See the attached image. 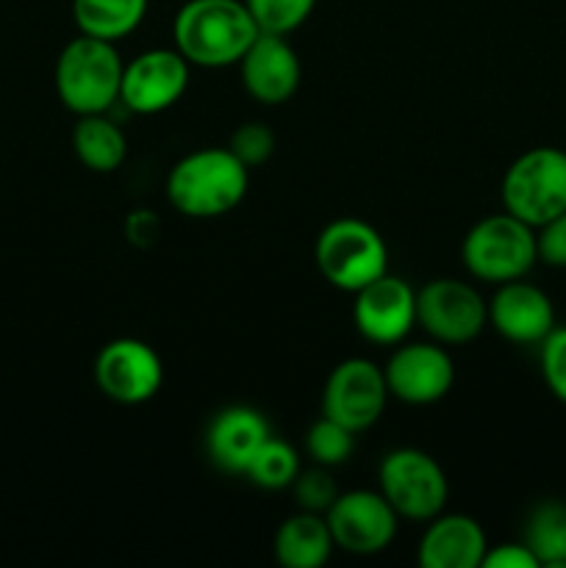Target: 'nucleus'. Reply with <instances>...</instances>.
<instances>
[{"label": "nucleus", "instance_id": "nucleus-1", "mask_svg": "<svg viewBox=\"0 0 566 568\" xmlns=\"http://www.w3.org/2000/svg\"><path fill=\"white\" fill-rule=\"evenodd\" d=\"M259 33L244 0H186L172 22L178 53L205 70L239 64Z\"/></svg>", "mask_w": 566, "mask_h": 568}, {"label": "nucleus", "instance_id": "nucleus-2", "mask_svg": "<svg viewBox=\"0 0 566 568\" xmlns=\"http://www.w3.org/2000/svg\"><path fill=\"white\" fill-rule=\"evenodd\" d=\"M250 189V170L228 148L183 155L166 175V200L192 220H214L236 209Z\"/></svg>", "mask_w": 566, "mask_h": 568}, {"label": "nucleus", "instance_id": "nucleus-3", "mask_svg": "<svg viewBox=\"0 0 566 568\" xmlns=\"http://www.w3.org/2000/svg\"><path fill=\"white\" fill-rule=\"evenodd\" d=\"M122 64L114 42L98 37H75L55 61V92L72 114H109L120 100Z\"/></svg>", "mask_w": 566, "mask_h": 568}, {"label": "nucleus", "instance_id": "nucleus-4", "mask_svg": "<svg viewBox=\"0 0 566 568\" xmlns=\"http://www.w3.org/2000/svg\"><path fill=\"white\" fill-rule=\"evenodd\" d=\"M316 270L338 292L355 294L388 272V247L370 222L342 216L325 225L314 244Z\"/></svg>", "mask_w": 566, "mask_h": 568}, {"label": "nucleus", "instance_id": "nucleus-5", "mask_svg": "<svg viewBox=\"0 0 566 568\" xmlns=\"http://www.w3.org/2000/svg\"><path fill=\"white\" fill-rule=\"evenodd\" d=\"M466 272L483 283L519 281L536 266V227L516 220L514 214H494L475 222L461 244Z\"/></svg>", "mask_w": 566, "mask_h": 568}, {"label": "nucleus", "instance_id": "nucleus-6", "mask_svg": "<svg viewBox=\"0 0 566 568\" xmlns=\"http://www.w3.org/2000/svg\"><path fill=\"white\" fill-rule=\"evenodd\" d=\"M503 205L516 220L542 227L566 211V150L530 148L503 175Z\"/></svg>", "mask_w": 566, "mask_h": 568}, {"label": "nucleus", "instance_id": "nucleus-7", "mask_svg": "<svg viewBox=\"0 0 566 568\" xmlns=\"http://www.w3.org/2000/svg\"><path fill=\"white\" fill-rule=\"evenodd\" d=\"M381 494L400 519L431 521L444 514L449 483L436 458L416 447L392 449L377 469Z\"/></svg>", "mask_w": 566, "mask_h": 568}, {"label": "nucleus", "instance_id": "nucleus-8", "mask_svg": "<svg viewBox=\"0 0 566 568\" xmlns=\"http://www.w3.org/2000/svg\"><path fill=\"white\" fill-rule=\"evenodd\" d=\"M416 325L438 344L475 342L488 325V303L472 283L436 277L416 292Z\"/></svg>", "mask_w": 566, "mask_h": 568}, {"label": "nucleus", "instance_id": "nucleus-9", "mask_svg": "<svg viewBox=\"0 0 566 568\" xmlns=\"http://www.w3.org/2000/svg\"><path fill=\"white\" fill-rule=\"evenodd\" d=\"M388 397L392 394L381 366L370 358H347L327 375L322 388V416H331L358 436L381 422Z\"/></svg>", "mask_w": 566, "mask_h": 568}, {"label": "nucleus", "instance_id": "nucleus-10", "mask_svg": "<svg viewBox=\"0 0 566 568\" xmlns=\"http://www.w3.org/2000/svg\"><path fill=\"white\" fill-rule=\"evenodd\" d=\"M331 527L333 544L350 555H377L386 552L397 538V521L392 505L381 491L355 488V491L338 494L336 503L325 514Z\"/></svg>", "mask_w": 566, "mask_h": 568}, {"label": "nucleus", "instance_id": "nucleus-11", "mask_svg": "<svg viewBox=\"0 0 566 568\" xmlns=\"http://www.w3.org/2000/svg\"><path fill=\"white\" fill-rule=\"evenodd\" d=\"M94 383L114 403L142 405L159 394L164 364L142 338H114L94 358Z\"/></svg>", "mask_w": 566, "mask_h": 568}, {"label": "nucleus", "instance_id": "nucleus-12", "mask_svg": "<svg viewBox=\"0 0 566 568\" xmlns=\"http://www.w3.org/2000/svg\"><path fill=\"white\" fill-rule=\"evenodd\" d=\"M192 64L175 48H153L131 59L122 70L120 103L133 114H161L186 94Z\"/></svg>", "mask_w": 566, "mask_h": 568}, {"label": "nucleus", "instance_id": "nucleus-13", "mask_svg": "<svg viewBox=\"0 0 566 568\" xmlns=\"http://www.w3.org/2000/svg\"><path fill=\"white\" fill-rule=\"evenodd\" d=\"M388 394L405 405H433L449 394L455 364L438 342H400L383 366Z\"/></svg>", "mask_w": 566, "mask_h": 568}, {"label": "nucleus", "instance_id": "nucleus-14", "mask_svg": "<svg viewBox=\"0 0 566 568\" xmlns=\"http://www.w3.org/2000/svg\"><path fill=\"white\" fill-rule=\"evenodd\" d=\"M353 320L361 336L372 344L397 347L416 325V292L408 281L381 275L355 292Z\"/></svg>", "mask_w": 566, "mask_h": 568}, {"label": "nucleus", "instance_id": "nucleus-15", "mask_svg": "<svg viewBox=\"0 0 566 568\" xmlns=\"http://www.w3.org/2000/svg\"><path fill=\"white\" fill-rule=\"evenodd\" d=\"M239 70L250 98L264 105H281L292 100L303 78L297 50L286 42V37L266 31L253 39L247 53L239 61Z\"/></svg>", "mask_w": 566, "mask_h": 568}, {"label": "nucleus", "instance_id": "nucleus-16", "mask_svg": "<svg viewBox=\"0 0 566 568\" xmlns=\"http://www.w3.org/2000/svg\"><path fill=\"white\" fill-rule=\"evenodd\" d=\"M488 325L514 344H542L558 322L549 294L519 277L499 283L488 300Z\"/></svg>", "mask_w": 566, "mask_h": 568}, {"label": "nucleus", "instance_id": "nucleus-17", "mask_svg": "<svg viewBox=\"0 0 566 568\" xmlns=\"http://www.w3.org/2000/svg\"><path fill=\"white\" fill-rule=\"evenodd\" d=\"M272 436L264 414L250 405H228L205 430L209 458L228 475H244L261 444Z\"/></svg>", "mask_w": 566, "mask_h": 568}, {"label": "nucleus", "instance_id": "nucleus-18", "mask_svg": "<svg viewBox=\"0 0 566 568\" xmlns=\"http://www.w3.org/2000/svg\"><path fill=\"white\" fill-rule=\"evenodd\" d=\"M486 552V530L464 514H438L427 521L420 541V564L425 568H477Z\"/></svg>", "mask_w": 566, "mask_h": 568}, {"label": "nucleus", "instance_id": "nucleus-19", "mask_svg": "<svg viewBox=\"0 0 566 568\" xmlns=\"http://www.w3.org/2000/svg\"><path fill=\"white\" fill-rule=\"evenodd\" d=\"M333 536L327 519L322 514H300L289 516L275 532V560L286 568H320L331 560L333 555Z\"/></svg>", "mask_w": 566, "mask_h": 568}, {"label": "nucleus", "instance_id": "nucleus-20", "mask_svg": "<svg viewBox=\"0 0 566 568\" xmlns=\"http://www.w3.org/2000/svg\"><path fill=\"white\" fill-rule=\"evenodd\" d=\"M72 150L87 170L109 175L125 164L128 136L105 114H83L72 128Z\"/></svg>", "mask_w": 566, "mask_h": 568}, {"label": "nucleus", "instance_id": "nucleus-21", "mask_svg": "<svg viewBox=\"0 0 566 568\" xmlns=\"http://www.w3.org/2000/svg\"><path fill=\"white\" fill-rule=\"evenodd\" d=\"M150 0H72V20L87 37L120 42L142 26Z\"/></svg>", "mask_w": 566, "mask_h": 568}, {"label": "nucleus", "instance_id": "nucleus-22", "mask_svg": "<svg viewBox=\"0 0 566 568\" xmlns=\"http://www.w3.org/2000/svg\"><path fill=\"white\" fill-rule=\"evenodd\" d=\"M538 566L566 568V503L547 499L530 510L525 525V538Z\"/></svg>", "mask_w": 566, "mask_h": 568}, {"label": "nucleus", "instance_id": "nucleus-23", "mask_svg": "<svg viewBox=\"0 0 566 568\" xmlns=\"http://www.w3.org/2000/svg\"><path fill=\"white\" fill-rule=\"evenodd\" d=\"M300 469V455L297 449L289 442H281V438H266L261 444V449L255 453V458L250 460L244 477H250V483L264 491H283V488H292V483L297 480Z\"/></svg>", "mask_w": 566, "mask_h": 568}, {"label": "nucleus", "instance_id": "nucleus-24", "mask_svg": "<svg viewBox=\"0 0 566 568\" xmlns=\"http://www.w3.org/2000/svg\"><path fill=\"white\" fill-rule=\"evenodd\" d=\"M305 449L316 466L336 469V466L347 464L350 455L355 453V433L338 425L331 416H320L305 433Z\"/></svg>", "mask_w": 566, "mask_h": 568}, {"label": "nucleus", "instance_id": "nucleus-25", "mask_svg": "<svg viewBox=\"0 0 566 568\" xmlns=\"http://www.w3.org/2000/svg\"><path fill=\"white\" fill-rule=\"evenodd\" d=\"M244 6L253 14L259 31L286 37L309 20L316 0H244Z\"/></svg>", "mask_w": 566, "mask_h": 568}, {"label": "nucleus", "instance_id": "nucleus-26", "mask_svg": "<svg viewBox=\"0 0 566 568\" xmlns=\"http://www.w3.org/2000/svg\"><path fill=\"white\" fill-rule=\"evenodd\" d=\"M294 499H297L300 510H309V514H327L336 497L342 491L336 488L331 469L325 466H311V469H300L297 480L292 483Z\"/></svg>", "mask_w": 566, "mask_h": 568}, {"label": "nucleus", "instance_id": "nucleus-27", "mask_svg": "<svg viewBox=\"0 0 566 568\" xmlns=\"http://www.w3.org/2000/svg\"><path fill=\"white\" fill-rule=\"evenodd\" d=\"M228 150L242 161L247 170L266 164L275 153V133L264 122H244L228 139Z\"/></svg>", "mask_w": 566, "mask_h": 568}, {"label": "nucleus", "instance_id": "nucleus-28", "mask_svg": "<svg viewBox=\"0 0 566 568\" xmlns=\"http://www.w3.org/2000/svg\"><path fill=\"white\" fill-rule=\"evenodd\" d=\"M538 366L549 394L566 405V325H555L538 344Z\"/></svg>", "mask_w": 566, "mask_h": 568}, {"label": "nucleus", "instance_id": "nucleus-29", "mask_svg": "<svg viewBox=\"0 0 566 568\" xmlns=\"http://www.w3.org/2000/svg\"><path fill=\"white\" fill-rule=\"evenodd\" d=\"M536 247L538 261L566 270V211L544 222L542 227H536Z\"/></svg>", "mask_w": 566, "mask_h": 568}, {"label": "nucleus", "instance_id": "nucleus-30", "mask_svg": "<svg viewBox=\"0 0 566 568\" xmlns=\"http://www.w3.org/2000/svg\"><path fill=\"white\" fill-rule=\"evenodd\" d=\"M483 568H542L536 555L527 549L525 541L519 544H499V547H488Z\"/></svg>", "mask_w": 566, "mask_h": 568}, {"label": "nucleus", "instance_id": "nucleus-31", "mask_svg": "<svg viewBox=\"0 0 566 568\" xmlns=\"http://www.w3.org/2000/svg\"><path fill=\"white\" fill-rule=\"evenodd\" d=\"M161 222L153 211H133L125 220V236L131 239L137 247H150L159 239Z\"/></svg>", "mask_w": 566, "mask_h": 568}]
</instances>
